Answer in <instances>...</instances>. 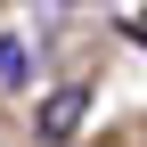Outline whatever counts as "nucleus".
Segmentation results:
<instances>
[{
	"instance_id": "obj_1",
	"label": "nucleus",
	"mask_w": 147,
	"mask_h": 147,
	"mask_svg": "<svg viewBox=\"0 0 147 147\" xmlns=\"http://www.w3.org/2000/svg\"><path fill=\"white\" fill-rule=\"evenodd\" d=\"M74 123H82V90H57V98L41 106V131L49 139H74Z\"/></svg>"
},
{
	"instance_id": "obj_2",
	"label": "nucleus",
	"mask_w": 147,
	"mask_h": 147,
	"mask_svg": "<svg viewBox=\"0 0 147 147\" xmlns=\"http://www.w3.org/2000/svg\"><path fill=\"white\" fill-rule=\"evenodd\" d=\"M16 74H25V49H16V41H0V82H16Z\"/></svg>"
}]
</instances>
